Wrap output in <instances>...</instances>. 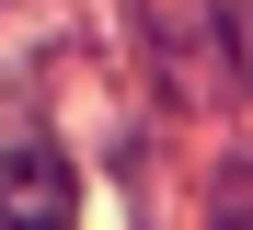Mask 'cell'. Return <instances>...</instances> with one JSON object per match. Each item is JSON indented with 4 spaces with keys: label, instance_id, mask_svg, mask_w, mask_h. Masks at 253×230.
Listing matches in <instances>:
<instances>
[{
    "label": "cell",
    "instance_id": "1",
    "mask_svg": "<svg viewBox=\"0 0 253 230\" xmlns=\"http://www.w3.org/2000/svg\"><path fill=\"white\" fill-rule=\"evenodd\" d=\"M138 46H150V69H161V92L173 104H230V81H242V58H230V12L219 0H138Z\"/></svg>",
    "mask_w": 253,
    "mask_h": 230
},
{
    "label": "cell",
    "instance_id": "2",
    "mask_svg": "<svg viewBox=\"0 0 253 230\" xmlns=\"http://www.w3.org/2000/svg\"><path fill=\"white\" fill-rule=\"evenodd\" d=\"M0 230H81V173L58 150H0Z\"/></svg>",
    "mask_w": 253,
    "mask_h": 230
},
{
    "label": "cell",
    "instance_id": "3",
    "mask_svg": "<svg viewBox=\"0 0 253 230\" xmlns=\"http://www.w3.org/2000/svg\"><path fill=\"white\" fill-rule=\"evenodd\" d=\"M230 12V58H242V92H253V0H219Z\"/></svg>",
    "mask_w": 253,
    "mask_h": 230
}]
</instances>
